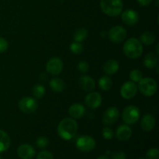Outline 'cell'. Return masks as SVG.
I'll list each match as a JSON object with an SVG mask.
<instances>
[{
  "mask_svg": "<svg viewBox=\"0 0 159 159\" xmlns=\"http://www.w3.org/2000/svg\"><path fill=\"white\" fill-rule=\"evenodd\" d=\"M119 117V110L116 107H110L102 115V122L105 125H111Z\"/></svg>",
  "mask_w": 159,
  "mask_h": 159,
  "instance_id": "obj_11",
  "label": "cell"
},
{
  "mask_svg": "<svg viewBox=\"0 0 159 159\" xmlns=\"http://www.w3.org/2000/svg\"><path fill=\"white\" fill-rule=\"evenodd\" d=\"M138 88L134 82H127L120 89V95L125 99H130L136 95Z\"/></svg>",
  "mask_w": 159,
  "mask_h": 159,
  "instance_id": "obj_10",
  "label": "cell"
},
{
  "mask_svg": "<svg viewBox=\"0 0 159 159\" xmlns=\"http://www.w3.org/2000/svg\"><path fill=\"white\" fill-rule=\"evenodd\" d=\"M87 34H88V33H87L86 29H85V28H79L73 34V39L75 42L81 43L86 38Z\"/></svg>",
  "mask_w": 159,
  "mask_h": 159,
  "instance_id": "obj_23",
  "label": "cell"
},
{
  "mask_svg": "<svg viewBox=\"0 0 159 159\" xmlns=\"http://www.w3.org/2000/svg\"><path fill=\"white\" fill-rule=\"evenodd\" d=\"M99 85L100 89L103 91H108L111 89L112 85H113V82H112L111 79L107 76H102L99 79Z\"/></svg>",
  "mask_w": 159,
  "mask_h": 159,
  "instance_id": "obj_24",
  "label": "cell"
},
{
  "mask_svg": "<svg viewBox=\"0 0 159 159\" xmlns=\"http://www.w3.org/2000/svg\"><path fill=\"white\" fill-rule=\"evenodd\" d=\"M158 56H157V54H154V53L152 52L148 53V54L144 57V66L148 68H150V69L155 68V67L157 66V65H158Z\"/></svg>",
  "mask_w": 159,
  "mask_h": 159,
  "instance_id": "obj_21",
  "label": "cell"
},
{
  "mask_svg": "<svg viewBox=\"0 0 159 159\" xmlns=\"http://www.w3.org/2000/svg\"><path fill=\"white\" fill-rule=\"evenodd\" d=\"M126 37H127V31L121 26H113L109 31L108 37L113 43H120L124 41Z\"/></svg>",
  "mask_w": 159,
  "mask_h": 159,
  "instance_id": "obj_8",
  "label": "cell"
},
{
  "mask_svg": "<svg viewBox=\"0 0 159 159\" xmlns=\"http://www.w3.org/2000/svg\"><path fill=\"white\" fill-rule=\"evenodd\" d=\"M17 154L21 159H33L36 155V151L30 144H23L18 148Z\"/></svg>",
  "mask_w": 159,
  "mask_h": 159,
  "instance_id": "obj_13",
  "label": "cell"
},
{
  "mask_svg": "<svg viewBox=\"0 0 159 159\" xmlns=\"http://www.w3.org/2000/svg\"><path fill=\"white\" fill-rule=\"evenodd\" d=\"M155 126V118L152 114H145L141 121V127L144 131H151Z\"/></svg>",
  "mask_w": 159,
  "mask_h": 159,
  "instance_id": "obj_16",
  "label": "cell"
},
{
  "mask_svg": "<svg viewBox=\"0 0 159 159\" xmlns=\"http://www.w3.org/2000/svg\"><path fill=\"white\" fill-rule=\"evenodd\" d=\"M78 68L82 73H85L89 69V65L86 61H81L78 65Z\"/></svg>",
  "mask_w": 159,
  "mask_h": 159,
  "instance_id": "obj_34",
  "label": "cell"
},
{
  "mask_svg": "<svg viewBox=\"0 0 159 159\" xmlns=\"http://www.w3.org/2000/svg\"><path fill=\"white\" fill-rule=\"evenodd\" d=\"M0 159H2V158H1V157H0Z\"/></svg>",
  "mask_w": 159,
  "mask_h": 159,
  "instance_id": "obj_39",
  "label": "cell"
},
{
  "mask_svg": "<svg viewBox=\"0 0 159 159\" xmlns=\"http://www.w3.org/2000/svg\"><path fill=\"white\" fill-rule=\"evenodd\" d=\"M19 108L25 113H34L37 109V102L34 98L26 96L20 100Z\"/></svg>",
  "mask_w": 159,
  "mask_h": 159,
  "instance_id": "obj_7",
  "label": "cell"
},
{
  "mask_svg": "<svg viewBox=\"0 0 159 159\" xmlns=\"http://www.w3.org/2000/svg\"><path fill=\"white\" fill-rule=\"evenodd\" d=\"M63 69V63L58 57H52L48 61L46 65V70L52 75H57Z\"/></svg>",
  "mask_w": 159,
  "mask_h": 159,
  "instance_id": "obj_9",
  "label": "cell"
},
{
  "mask_svg": "<svg viewBox=\"0 0 159 159\" xmlns=\"http://www.w3.org/2000/svg\"><path fill=\"white\" fill-rule=\"evenodd\" d=\"M112 159H127L126 154L122 151H116L111 155Z\"/></svg>",
  "mask_w": 159,
  "mask_h": 159,
  "instance_id": "obj_33",
  "label": "cell"
},
{
  "mask_svg": "<svg viewBox=\"0 0 159 159\" xmlns=\"http://www.w3.org/2000/svg\"><path fill=\"white\" fill-rule=\"evenodd\" d=\"M45 88L41 84H37L33 88V94L37 99H41L45 94Z\"/></svg>",
  "mask_w": 159,
  "mask_h": 159,
  "instance_id": "obj_26",
  "label": "cell"
},
{
  "mask_svg": "<svg viewBox=\"0 0 159 159\" xmlns=\"http://www.w3.org/2000/svg\"><path fill=\"white\" fill-rule=\"evenodd\" d=\"M77 122L73 118H65L57 126V134L64 140H71L76 135Z\"/></svg>",
  "mask_w": 159,
  "mask_h": 159,
  "instance_id": "obj_1",
  "label": "cell"
},
{
  "mask_svg": "<svg viewBox=\"0 0 159 159\" xmlns=\"http://www.w3.org/2000/svg\"><path fill=\"white\" fill-rule=\"evenodd\" d=\"M8 47H9V43L7 40L3 37H0V53L5 52L8 49Z\"/></svg>",
  "mask_w": 159,
  "mask_h": 159,
  "instance_id": "obj_35",
  "label": "cell"
},
{
  "mask_svg": "<svg viewBox=\"0 0 159 159\" xmlns=\"http://www.w3.org/2000/svg\"><path fill=\"white\" fill-rule=\"evenodd\" d=\"M102 134L106 140H111L114 137V132L110 127H104L102 129Z\"/></svg>",
  "mask_w": 159,
  "mask_h": 159,
  "instance_id": "obj_31",
  "label": "cell"
},
{
  "mask_svg": "<svg viewBox=\"0 0 159 159\" xmlns=\"http://www.w3.org/2000/svg\"><path fill=\"white\" fill-rule=\"evenodd\" d=\"M155 40V37L152 33L144 32L141 36V41L145 45L153 44Z\"/></svg>",
  "mask_w": 159,
  "mask_h": 159,
  "instance_id": "obj_25",
  "label": "cell"
},
{
  "mask_svg": "<svg viewBox=\"0 0 159 159\" xmlns=\"http://www.w3.org/2000/svg\"><path fill=\"white\" fill-rule=\"evenodd\" d=\"M68 113L71 117L75 118V119L82 118L85 113V108L82 104L75 103L69 107Z\"/></svg>",
  "mask_w": 159,
  "mask_h": 159,
  "instance_id": "obj_17",
  "label": "cell"
},
{
  "mask_svg": "<svg viewBox=\"0 0 159 159\" xmlns=\"http://www.w3.org/2000/svg\"><path fill=\"white\" fill-rule=\"evenodd\" d=\"M102 68L107 75H113L119 69V63L116 60H109L105 62Z\"/></svg>",
  "mask_w": 159,
  "mask_h": 159,
  "instance_id": "obj_19",
  "label": "cell"
},
{
  "mask_svg": "<svg viewBox=\"0 0 159 159\" xmlns=\"http://www.w3.org/2000/svg\"><path fill=\"white\" fill-rule=\"evenodd\" d=\"M138 82V89L144 96H152L157 92L158 85L155 79L148 77L142 78Z\"/></svg>",
  "mask_w": 159,
  "mask_h": 159,
  "instance_id": "obj_4",
  "label": "cell"
},
{
  "mask_svg": "<svg viewBox=\"0 0 159 159\" xmlns=\"http://www.w3.org/2000/svg\"><path fill=\"white\" fill-rule=\"evenodd\" d=\"M78 150L82 152H89L96 147V141L94 138L89 135H83L79 137L75 143Z\"/></svg>",
  "mask_w": 159,
  "mask_h": 159,
  "instance_id": "obj_6",
  "label": "cell"
},
{
  "mask_svg": "<svg viewBox=\"0 0 159 159\" xmlns=\"http://www.w3.org/2000/svg\"><path fill=\"white\" fill-rule=\"evenodd\" d=\"M97 159H110V158H109L107 155H102V156L99 157Z\"/></svg>",
  "mask_w": 159,
  "mask_h": 159,
  "instance_id": "obj_37",
  "label": "cell"
},
{
  "mask_svg": "<svg viewBox=\"0 0 159 159\" xmlns=\"http://www.w3.org/2000/svg\"><path fill=\"white\" fill-rule=\"evenodd\" d=\"M48 143H49V141H48V138L46 137L42 136L37 138V141H36V145L38 148L41 149L46 148L48 145Z\"/></svg>",
  "mask_w": 159,
  "mask_h": 159,
  "instance_id": "obj_29",
  "label": "cell"
},
{
  "mask_svg": "<svg viewBox=\"0 0 159 159\" xmlns=\"http://www.w3.org/2000/svg\"><path fill=\"white\" fill-rule=\"evenodd\" d=\"M124 52L129 58L136 59L139 57L143 52V47L141 41L134 37L128 39L124 45Z\"/></svg>",
  "mask_w": 159,
  "mask_h": 159,
  "instance_id": "obj_3",
  "label": "cell"
},
{
  "mask_svg": "<svg viewBox=\"0 0 159 159\" xmlns=\"http://www.w3.org/2000/svg\"><path fill=\"white\" fill-rule=\"evenodd\" d=\"M130 78L134 82H138L143 78L142 72L140 70H132L130 73Z\"/></svg>",
  "mask_w": 159,
  "mask_h": 159,
  "instance_id": "obj_28",
  "label": "cell"
},
{
  "mask_svg": "<svg viewBox=\"0 0 159 159\" xmlns=\"http://www.w3.org/2000/svg\"><path fill=\"white\" fill-rule=\"evenodd\" d=\"M70 50L75 54H79L83 51V46L79 42L75 41L73 43H71V45H70Z\"/></svg>",
  "mask_w": 159,
  "mask_h": 159,
  "instance_id": "obj_27",
  "label": "cell"
},
{
  "mask_svg": "<svg viewBox=\"0 0 159 159\" xmlns=\"http://www.w3.org/2000/svg\"><path fill=\"white\" fill-rule=\"evenodd\" d=\"M131 135L132 130L128 125H120L116 129V137L119 141H127L131 137Z\"/></svg>",
  "mask_w": 159,
  "mask_h": 159,
  "instance_id": "obj_15",
  "label": "cell"
},
{
  "mask_svg": "<svg viewBox=\"0 0 159 159\" xmlns=\"http://www.w3.org/2000/svg\"><path fill=\"white\" fill-rule=\"evenodd\" d=\"M138 3H139L141 6H148V5L151 4V2H152V0H138Z\"/></svg>",
  "mask_w": 159,
  "mask_h": 159,
  "instance_id": "obj_36",
  "label": "cell"
},
{
  "mask_svg": "<svg viewBox=\"0 0 159 159\" xmlns=\"http://www.w3.org/2000/svg\"><path fill=\"white\" fill-rule=\"evenodd\" d=\"M100 7L102 12L110 16H117L122 12V0H100Z\"/></svg>",
  "mask_w": 159,
  "mask_h": 159,
  "instance_id": "obj_2",
  "label": "cell"
},
{
  "mask_svg": "<svg viewBox=\"0 0 159 159\" xmlns=\"http://www.w3.org/2000/svg\"><path fill=\"white\" fill-rule=\"evenodd\" d=\"M121 20L124 23L127 25H135L139 20V15L138 12L133 9H127L121 14Z\"/></svg>",
  "mask_w": 159,
  "mask_h": 159,
  "instance_id": "obj_14",
  "label": "cell"
},
{
  "mask_svg": "<svg viewBox=\"0 0 159 159\" xmlns=\"http://www.w3.org/2000/svg\"><path fill=\"white\" fill-rule=\"evenodd\" d=\"M11 140L9 135L2 130H0V153L6 152L10 146Z\"/></svg>",
  "mask_w": 159,
  "mask_h": 159,
  "instance_id": "obj_20",
  "label": "cell"
},
{
  "mask_svg": "<svg viewBox=\"0 0 159 159\" xmlns=\"http://www.w3.org/2000/svg\"><path fill=\"white\" fill-rule=\"evenodd\" d=\"M102 96L99 93L93 92L89 93L85 99V103L89 108L90 109H96L101 105L102 103Z\"/></svg>",
  "mask_w": 159,
  "mask_h": 159,
  "instance_id": "obj_12",
  "label": "cell"
},
{
  "mask_svg": "<svg viewBox=\"0 0 159 159\" xmlns=\"http://www.w3.org/2000/svg\"><path fill=\"white\" fill-rule=\"evenodd\" d=\"M79 85L83 90L87 92H90L94 89L96 86V83L93 78L89 76H82L79 79Z\"/></svg>",
  "mask_w": 159,
  "mask_h": 159,
  "instance_id": "obj_18",
  "label": "cell"
},
{
  "mask_svg": "<svg viewBox=\"0 0 159 159\" xmlns=\"http://www.w3.org/2000/svg\"><path fill=\"white\" fill-rule=\"evenodd\" d=\"M138 159H146L145 158H139Z\"/></svg>",
  "mask_w": 159,
  "mask_h": 159,
  "instance_id": "obj_38",
  "label": "cell"
},
{
  "mask_svg": "<svg viewBox=\"0 0 159 159\" xmlns=\"http://www.w3.org/2000/svg\"><path fill=\"white\" fill-rule=\"evenodd\" d=\"M146 159H159V151L158 148H151L146 153Z\"/></svg>",
  "mask_w": 159,
  "mask_h": 159,
  "instance_id": "obj_30",
  "label": "cell"
},
{
  "mask_svg": "<svg viewBox=\"0 0 159 159\" xmlns=\"http://www.w3.org/2000/svg\"><path fill=\"white\" fill-rule=\"evenodd\" d=\"M122 118L124 123L128 125L135 124L140 118L139 109L135 106H128L123 110Z\"/></svg>",
  "mask_w": 159,
  "mask_h": 159,
  "instance_id": "obj_5",
  "label": "cell"
},
{
  "mask_svg": "<svg viewBox=\"0 0 159 159\" xmlns=\"http://www.w3.org/2000/svg\"><path fill=\"white\" fill-rule=\"evenodd\" d=\"M50 86L54 92L61 93L65 89V83L60 78H54L50 82Z\"/></svg>",
  "mask_w": 159,
  "mask_h": 159,
  "instance_id": "obj_22",
  "label": "cell"
},
{
  "mask_svg": "<svg viewBox=\"0 0 159 159\" xmlns=\"http://www.w3.org/2000/svg\"><path fill=\"white\" fill-rule=\"evenodd\" d=\"M36 159H54L52 154L48 151H41L37 155Z\"/></svg>",
  "mask_w": 159,
  "mask_h": 159,
  "instance_id": "obj_32",
  "label": "cell"
}]
</instances>
